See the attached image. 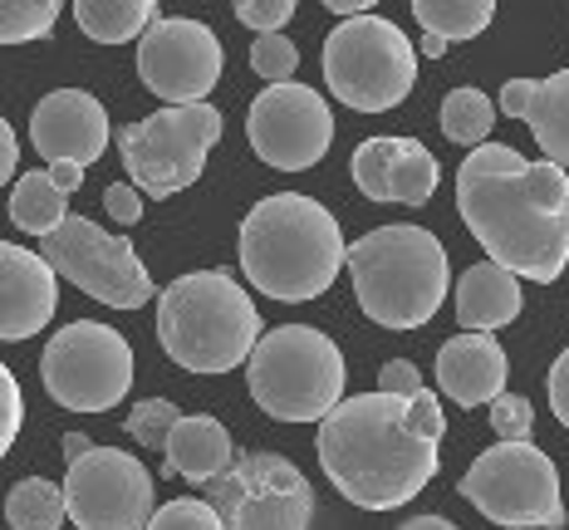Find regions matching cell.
I'll return each instance as SVG.
<instances>
[{
	"instance_id": "obj_1",
	"label": "cell",
	"mask_w": 569,
	"mask_h": 530,
	"mask_svg": "<svg viewBox=\"0 0 569 530\" xmlns=\"http://www.w3.org/2000/svg\"><path fill=\"white\" fill-rule=\"evenodd\" d=\"M457 211L501 270L555 286L569 266V172L481 143L457 168Z\"/></svg>"
},
{
	"instance_id": "obj_2",
	"label": "cell",
	"mask_w": 569,
	"mask_h": 530,
	"mask_svg": "<svg viewBox=\"0 0 569 530\" xmlns=\"http://www.w3.org/2000/svg\"><path fill=\"white\" fill-rule=\"evenodd\" d=\"M319 467L343 501L363 511H398L437 477V442L408 428V398L359 393L319 422Z\"/></svg>"
},
{
	"instance_id": "obj_3",
	"label": "cell",
	"mask_w": 569,
	"mask_h": 530,
	"mask_svg": "<svg viewBox=\"0 0 569 530\" xmlns=\"http://www.w3.org/2000/svg\"><path fill=\"white\" fill-rule=\"evenodd\" d=\"M349 266L339 217L305 192H276L241 221L246 280L280 304L319 300Z\"/></svg>"
},
{
	"instance_id": "obj_4",
	"label": "cell",
	"mask_w": 569,
	"mask_h": 530,
	"mask_svg": "<svg viewBox=\"0 0 569 530\" xmlns=\"http://www.w3.org/2000/svg\"><path fill=\"white\" fill-rule=\"evenodd\" d=\"M260 310L227 270H192L158 294L162 353L187 373H231L260 344Z\"/></svg>"
},
{
	"instance_id": "obj_5",
	"label": "cell",
	"mask_w": 569,
	"mask_h": 530,
	"mask_svg": "<svg viewBox=\"0 0 569 530\" xmlns=\"http://www.w3.org/2000/svg\"><path fill=\"white\" fill-rule=\"evenodd\" d=\"M359 310L383 329H422L452 294V266L427 227H378L349 246Z\"/></svg>"
},
{
	"instance_id": "obj_6",
	"label": "cell",
	"mask_w": 569,
	"mask_h": 530,
	"mask_svg": "<svg viewBox=\"0 0 569 530\" xmlns=\"http://www.w3.org/2000/svg\"><path fill=\"white\" fill-rule=\"evenodd\" d=\"M343 353L315 324H276L246 359V388L276 422H325L343 403Z\"/></svg>"
},
{
	"instance_id": "obj_7",
	"label": "cell",
	"mask_w": 569,
	"mask_h": 530,
	"mask_svg": "<svg viewBox=\"0 0 569 530\" xmlns=\"http://www.w3.org/2000/svg\"><path fill=\"white\" fill-rule=\"evenodd\" d=\"M418 50L393 20H339L325 40V84L353 113H388L418 84Z\"/></svg>"
},
{
	"instance_id": "obj_8",
	"label": "cell",
	"mask_w": 569,
	"mask_h": 530,
	"mask_svg": "<svg viewBox=\"0 0 569 530\" xmlns=\"http://www.w3.org/2000/svg\"><path fill=\"white\" fill-rule=\"evenodd\" d=\"M221 128H227V118H221L217 103L158 109L142 123L118 128V158H123L128 182L148 202H168L201 177L207 152L221 143Z\"/></svg>"
},
{
	"instance_id": "obj_9",
	"label": "cell",
	"mask_w": 569,
	"mask_h": 530,
	"mask_svg": "<svg viewBox=\"0 0 569 530\" xmlns=\"http://www.w3.org/2000/svg\"><path fill=\"white\" fill-rule=\"evenodd\" d=\"M457 491L486 521L506 530H565L569 521L560 501V471L536 442H496L467 467Z\"/></svg>"
},
{
	"instance_id": "obj_10",
	"label": "cell",
	"mask_w": 569,
	"mask_h": 530,
	"mask_svg": "<svg viewBox=\"0 0 569 530\" xmlns=\"http://www.w3.org/2000/svg\"><path fill=\"white\" fill-rule=\"evenodd\" d=\"M40 379L64 412H109L133 388V344L99 320H74L44 344Z\"/></svg>"
},
{
	"instance_id": "obj_11",
	"label": "cell",
	"mask_w": 569,
	"mask_h": 530,
	"mask_svg": "<svg viewBox=\"0 0 569 530\" xmlns=\"http://www.w3.org/2000/svg\"><path fill=\"white\" fill-rule=\"evenodd\" d=\"M40 256L59 270V280L79 286L89 300L109 304V310H142L148 300L162 294L128 236L103 231L99 221L74 217V211L54 236L40 241Z\"/></svg>"
},
{
	"instance_id": "obj_12",
	"label": "cell",
	"mask_w": 569,
	"mask_h": 530,
	"mask_svg": "<svg viewBox=\"0 0 569 530\" xmlns=\"http://www.w3.org/2000/svg\"><path fill=\"white\" fill-rule=\"evenodd\" d=\"M201 491L227 530H310L315 521V487L280 452H241Z\"/></svg>"
},
{
	"instance_id": "obj_13",
	"label": "cell",
	"mask_w": 569,
	"mask_h": 530,
	"mask_svg": "<svg viewBox=\"0 0 569 530\" xmlns=\"http://www.w3.org/2000/svg\"><path fill=\"white\" fill-rule=\"evenodd\" d=\"M64 501L79 530H148V521L158 516L152 471L118 447H93L79 462H69Z\"/></svg>"
},
{
	"instance_id": "obj_14",
	"label": "cell",
	"mask_w": 569,
	"mask_h": 530,
	"mask_svg": "<svg viewBox=\"0 0 569 530\" xmlns=\"http://www.w3.org/2000/svg\"><path fill=\"white\" fill-rule=\"evenodd\" d=\"M221 50L217 30L187 16H162L158 26L138 40V79L168 109H187V103H207V93L221 84Z\"/></svg>"
},
{
	"instance_id": "obj_15",
	"label": "cell",
	"mask_w": 569,
	"mask_h": 530,
	"mask_svg": "<svg viewBox=\"0 0 569 530\" xmlns=\"http://www.w3.org/2000/svg\"><path fill=\"white\" fill-rule=\"evenodd\" d=\"M256 158L276 172H305L335 143V113L310 84H270L246 113Z\"/></svg>"
},
{
	"instance_id": "obj_16",
	"label": "cell",
	"mask_w": 569,
	"mask_h": 530,
	"mask_svg": "<svg viewBox=\"0 0 569 530\" xmlns=\"http://www.w3.org/2000/svg\"><path fill=\"white\" fill-rule=\"evenodd\" d=\"M109 138H118L109 128V113H103V103L84 89L44 93L30 113V143L50 168H59V162L89 168V162L103 158Z\"/></svg>"
},
{
	"instance_id": "obj_17",
	"label": "cell",
	"mask_w": 569,
	"mask_h": 530,
	"mask_svg": "<svg viewBox=\"0 0 569 530\" xmlns=\"http://www.w3.org/2000/svg\"><path fill=\"white\" fill-rule=\"evenodd\" d=\"M349 172L369 202L402 207H422L442 182V168L418 138H363L349 158Z\"/></svg>"
},
{
	"instance_id": "obj_18",
	"label": "cell",
	"mask_w": 569,
	"mask_h": 530,
	"mask_svg": "<svg viewBox=\"0 0 569 530\" xmlns=\"http://www.w3.org/2000/svg\"><path fill=\"white\" fill-rule=\"evenodd\" d=\"M59 304V270L40 251L6 241L0 246V339L20 344V339L40 334L54 320Z\"/></svg>"
},
{
	"instance_id": "obj_19",
	"label": "cell",
	"mask_w": 569,
	"mask_h": 530,
	"mask_svg": "<svg viewBox=\"0 0 569 530\" xmlns=\"http://www.w3.org/2000/svg\"><path fill=\"white\" fill-rule=\"evenodd\" d=\"M506 349L496 344V334H452L437 349V388L447 398H457V408H491L506 393Z\"/></svg>"
},
{
	"instance_id": "obj_20",
	"label": "cell",
	"mask_w": 569,
	"mask_h": 530,
	"mask_svg": "<svg viewBox=\"0 0 569 530\" xmlns=\"http://www.w3.org/2000/svg\"><path fill=\"white\" fill-rule=\"evenodd\" d=\"M496 109L506 118L530 123L545 162L569 172V69L540 79V84L536 79H511V84L501 89V99H496Z\"/></svg>"
},
{
	"instance_id": "obj_21",
	"label": "cell",
	"mask_w": 569,
	"mask_h": 530,
	"mask_svg": "<svg viewBox=\"0 0 569 530\" xmlns=\"http://www.w3.org/2000/svg\"><path fill=\"white\" fill-rule=\"evenodd\" d=\"M231 462H236L231 432L217 418H201V412H182V422L172 428L168 447H162V471L192 481V487L217 481L221 471H231Z\"/></svg>"
},
{
	"instance_id": "obj_22",
	"label": "cell",
	"mask_w": 569,
	"mask_h": 530,
	"mask_svg": "<svg viewBox=\"0 0 569 530\" xmlns=\"http://www.w3.org/2000/svg\"><path fill=\"white\" fill-rule=\"evenodd\" d=\"M457 320L461 329H477V334H496V329L520 320V280L496 261H477L471 270H461Z\"/></svg>"
},
{
	"instance_id": "obj_23",
	"label": "cell",
	"mask_w": 569,
	"mask_h": 530,
	"mask_svg": "<svg viewBox=\"0 0 569 530\" xmlns=\"http://www.w3.org/2000/svg\"><path fill=\"white\" fill-rule=\"evenodd\" d=\"M74 20L89 40L123 44V40H142V34L162 20V10L152 6V0H79Z\"/></svg>"
},
{
	"instance_id": "obj_24",
	"label": "cell",
	"mask_w": 569,
	"mask_h": 530,
	"mask_svg": "<svg viewBox=\"0 0 569 530\" xmlns=\"http://www.w3.org/2000/svg\"><path fill=\"white\" fill-rule=\"evenodd\" d=\"M64 187L54 182L50 172H26V177H16V187H10V221H16L20 231H30V236H54L59 227L69 221V211H64Z\"/></svg>"
},
{
	"instance_id": "obj_25",
	"label": "cell",
	"mask_w": 569,
	"mask_h": 530,
	"mask_svg": "<svg viewBox=\"0 0 569 530\" xmlns=\"http://www.w3.org/2000/svg\"><path fill=\"white\" fill-rule=\"evenodd\" d=\"M412 16L427 30V40H477L496 20V0H412Z\"/></svg>"
},
{
	"instance_id": "obj_26",
	"label": "cell",
	"mask_w": 569,
	"mask_h": 530,
	"mask_svg": "<svg viewBox=\"0 0 569 530\" xmlns=\"http://www.w3.org/2000/svg\"><path fill=\"white\" fill-rule=\"evenodd\" d=\"M69 516V501H64V487L44 477H26L10 487L6 497V521L10 530H59Z\"/></svg>"
},
{
	"instance_id": "obj_27",
	"label": "cell",
	"mask_w": 569,
	"mask_h": 530,
	"mask_svg": "<svg viewBox=\"0 0 569 530\" xmlns=\"http://www.w3.org/2000/svg\"><path fill=\"white\" fill-rule=\"evenodd\" d=\"M491 123H496V103L486 99L481 89H452L442 99V133L452 138V143L477 152L481 138L491 133Z\"/></svg>"
},
{
	"instance_id": "obj_28",
	"label": "cell",
	"mask_w": 569,
	"mask_h": 530,
	"mask_svg": "<svg viewBox=\"0 0 569 530\" xmlns=\"http://www.w3.org/2000/svg\"><path fill=\"white\" fill-rule=\"evenodd\" d=\"M59 20L54 0H6L0 6V40L6 44H26V40H44Z\"/></svg>"
},
{
	"instance_id": "obj_29",
	"label": "cell",
	"mask_w": 569,
	"mask_h": 530,
	"mask_svg": "<svg viewBox=\"0 0 569 530\" xmlns=\"http://www.w3.org/2000/svg\"><path fill=\"white\" fill-rule=\"evenodd\" d=\"M177 422H182V408H177L172 398H142V403H133V412L123 418V428L133 432L142 447H158L162 452Z\"/></svg>"
},
{
	"instance_id": "obj_30",
	"label": "cell",
	"mask_w": 569,
	"mask_h": 530,
	"mask_svg": "<svg viewBox=\"0 0 569 530\" xmlns=\"http://www.w3.org/2000/svg\"><path fill=\"white\" fill-rule=\"evenodd\" d=\"M251 69L270 84H295V69H300V50H295L284 34H256L251 44Z\"/></svg>"
},
{
	"instance_id": "obj_31",
	"label": "cell",
	"mask_w": 569,
	"mask_h": 530,
	"mask_svg": "<svg viewBox=\"0 0 569 530\" xmlns=\"http://www.w3.org/2000/svg\"><path fill=\"white\" fill-rule=\"evenodd\" d=\"M148 530H227V526H221V516H217V506L211 501L187 497V501L158 506V516L148 521Z\"/></svg>"
},
{
	"instance_id": "obj_32",
	"label": "cell",
	"mask_w": 569,
	"mask_h": 530,
	"mask_svg": "<svg viewBox=\"0 0 569 530\" xmlns=\"http://www.w3.org/2000/svg\"><path fill=\"white\" fill-rule=\"evenodd\" d=\"M491 428L501 442H530V428H536V408L520 393H501L491 403Z\"/></svg>"
},
{
	"instance_id": "obj_33",
	"label": "cell",
	"mask_w": 569,
	"mask_h": 530,
	"mask_svg": "<svg viewBox=\"0 0 569 530\" xmlns=\"http://www.w3.org/2000/svg\"><path fill=\"white\" fill-rule=\"evenodd\" d=\"M290 16H295V0H236V20L256 34H280Z\"/></svg>"
},
{
	"instance_id": "obj_34",
	"label": "cell",
	"mask_w": 569,
	"mask_h": 530,
	"mask_svg": "<svg viewBox=\"0 0 569 530\" xmlns=\"http://www.w3.org/2000/svg\"><path fill=\"white\" fill-rule=\"evenodd\" d=\"M408 428L418 432V438H427V442H442V432H447V412H442V403H437V393L418 388V393L408 398Z\"/></svg>"
},
{
	"instance_id": "obj_35",
	"label": "cell",
	"mask_w": 569,
	"mask_h": 530,
	"mask_svg": "<svg viewBox=\"0 0 569 530\" xmlns=\"http://www.w3.org/2000/svg\"><path fill=\"white\" fill-rule=\"evenodd\" d=\"M0 408H6V418H0V452H10L20 438V418H26V403H20V383L10 369H0Z\"/></svg>"
},
{
	"instance_id": "obj_36",
	"label": "cell",
	"mask_w": 569,
	"mask_h": 530,
	"mask_svg": "<svg viewBox=\"0 0 569 530\" xmlns=\"http://www.w3.org/2000/svg\"><path fill=\"white\" fill-rule=\"evenodd\" d=\"M103 211H109L118 227H138L142 221V192L133 182H113L109 192H103Z\"/></svg>"
},
{
	"instance_id": "obj_37",
	"label": "cell",
	"mask_w": 569,
	"mask_h": 530,
	"mask_svg": "<svg viewBox=\"0 0 569 530\" xmlns=\"http://www.w3.org/2000/svg\"><path fill=\"white\" fill-rule=\"evenodd\" d=\"M422 388V373L418 363L408 359H388L383 369H378V393H393V398H412Z\"/></svg>"
},
{
	"instance_id": "obj_38",
	"label": "cell",
	"mask_w": 569,
	"mask_h": 530,
	"mask_svg": "<svg viewBox=\"0 0 569 530\" xmlns=\"http://www.w3.org/2000/svg\"><path fill=\"white\" fill-rule=\"evenodd\" d=\"M550 408H555V418L569 428V349L555 359V369H550Z\"/></svg>"
},
{
	"instance_id": "obj_39",
	"label": "cell",
	"mask_w": 569,
	"mask_h": 530,
	"mask_svg": "<svg viewBox=\"0 0 569 530\" xmlns=\"http://www.w3.org/2000/svg\"><path fill=\"white\" fill-rule=\"evenodd\" d=\"M16 162H20L16 128H10V123H0V177H20V172H16Z\"/></svg>"
},
{
	"instance_id": "obj_40",
	"label": "cell",
	"mask_w": 569,
	"mask_h": 530,
	"mask_svg": "<svg viewBox=\"0 0 569 530\" xmlns=\"http://www.w3.org/2000/svg\"><path fill=\"white\" fill-rule=\"evenodd\" d=\"M50 177L64 187V192H79V187H84V168H74V162H59V168H50Z\"/></svg>"
},
{
	"instance_id": "obj_41",
	"label": "cell",
	"mask_w": 569,
	"mask_h": 530,
	"mask_svg": "<svg viewBox=\"0 0 569 530\" xmlns=\"http://www.w3.org/2000/svg\"><path fill=\"white\" fill-rule=\"evenodd\" d=\"M329 16L359 20V16H373V6H363V0H329Z\"/></svg>"
},
{
	"instance_id": "obj_42",
	"label": "cell",
	"mask_w": 569,
	"mask_h": 530,
	"mask_svg": "<svg viewBox=\"0 0 569 530\" xmlns=\"http://www.w3.org/2000/svg\"><path fill=\"white\" fill-rule=\"evenodd\" d=\"M59 452H64L69 462H79V457H84V452H93V442L84 438V432H69V438H64V447H59Z\"/></svg>"
},
{
	"instance_id": "obj_43",
	"label": "cell",
	"mask_w": 569,
	"mask_h": 530,
	"mask_svg": "<svg viewBox=\"0 0 569 530\" xmlns=\"http://www.w3.org/2000/svg\"><path fill=\"white\" fill-rule=\"evenodd\" d=\"M398 530H457V526L442 521V516H418V521H408V526H398Z\"/></svg>"
}]
</instances>
